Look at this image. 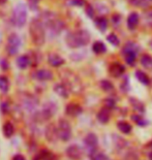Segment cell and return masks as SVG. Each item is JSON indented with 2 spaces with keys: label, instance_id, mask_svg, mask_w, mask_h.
<instances>
[{
  "label": "cell",
  "instance_id": "cell-15",
  "mask_svg": "<svg viewBox=\"0 0 152 160\" xmlns=\"http://www.w3.org/2000/svg\"><path fill=\"white\" fill-rule=\"evenodd\" d=\"M97 120H99L100 123L106 124L110 121V110H108L107 108H103L101 110L97 113Z\"/></svg>",
  "mask_w": 152,
  "mask_h": 160
},
{
  "label": "cell",
  "instance_id": "cell-13",
  "mask_svg": "<svg viewBox=\"0 0 152 160\" xmlns=\"http://www.w3.org/2000/svg\"><path fill=\"white\" fill-rule=\"evenodd\" d=\"M48 62L53 67H59L64 63V59L57 54H50L48 57Z\"/></svg>",
  "mask_w": 152,
  "mask_h": 160
},
{
  "label": "cell",
  "instance_id": "cell-31",
  "mask_svg": "<svg viewBox=\"0 0 152 160\" xmlns=\"http://www.w3.org/2000/svg\"><path fill=\"white\" fill-rule=\"evenodd\" d=\"M130 101H131V104L134 105V110H138L140 112H144V105L142 102H140L139 100H136L134 98H131Z\"/></svg>",
  "mask_w": 152,
  "mask_h": 160
},
{
  "label": "cell",
  "instance_id": "cell-42",
  "mask_svg": "<svg viewBox=\"0 0 152 160\" xmlns=\"http://www.w3.org/2000/svg\"><path fill=\"white\" fill-rule=\"evenodd\" d=\"M149 159H150V160H152V152L150 153V155H149Z\"/></svg>",
  "mask_w": 152,
  "mask_h": 160
},
{
  "label": "cell",
  "instance_id": "cell-8",
  "mask_svg": "<svg viewBox=\"0 0 152 160\" xmlns=\"http://www.w3.org/2000/svg\"><path fill=\"white\" fill-rule=\"evenodd\" d=\"M22 107L27 112H34L38 105V100L30 94H25L21 99Z\"/></svg>",
  "mask_w": 152,
  "mask_h": 160
},
{
  "label": "cell",
  "instance_id": "cell-38",
  "mask_svg": "<svg viewBox=\"0 0 152 160\" xmlns=\"http://www.w3.org/2000/svg\"><path fill=\"white\" fill-rule=\"evenodd\" d=\"M87 15H88L90 18H93L94 16V11H93V8L92 6H88L87 8Z\"/></svg>",
  "mask_w": 152,
  "mask_h": 160
},
{
  "label": "cell",
  "instance_id": "cell-18",
  "mask_svg": "<svg viewBox=\"0 0 152 160\" xmlns=\"http://www.w3.org/2000/svg\"><path fill=\"white\" fill-rule=\"evenodd\" d=\"M2 132L5 138H12L13 133H15V126H13L11 122H5L2 126Z\"/></svg>",
  "mask_w": 152,
  "mask_h": 160
},
{
  "label": "cell",
  "instance_id": "cell-35",
  "mask_svg": "<svg viewBox=\"0 0 152 160\" xmlns=\"http://www.w3.org/2000/svg\"><path fill=\"white\" fill-rule=\"evenodd\" d=\"M0 108H1V112L3 114H6L9 112V105L8 102H2L1 105H0Z\"/></svg>",
  "mask_w": 152,
  "mask_h": 160
},
{
  "label": "cell",
  "instance_id": "cell-3",
  "mask_svg": "<svg viewBox=\"0 0 152 160\" xmlns=\"http://www.w3.org/2000/svg\"><path fill=\"white\" fill-rule=\"evenodd\" d=\"M27 20V8L23 2L18 3L13 12V25L21 28L26 24Z\"/></svg>",
  "mask_w": 152,
  "mask_h": 160
},
{
  "label": "cell",
  "instance_id": "cell-14",
  "mask_svg": "<svg viewBox=\"0 0 152 160\" xmlns=\"http://www.w3.org/2000/svg\"><path fill=\"white\" fill-rule=\"evenodd\" d=\"M124 71H125V68H124V66L121 65L120 63H114L113 65H111L110 67V72L115 78L121 77L124 73Z\"/></svg>",
  "mask_w": 152,
  "mask_h": 160
},
{
  "label": "cell",
  "instance_id": "cell-9",
  "mask_svg": "<svg viewBox=\"0 0 152 160\" xmlns=\"http://www.w3.org/2000/svg\"><path fill=\"white\" fill-rule=\"evenodd\" d=\"M65 153L67 157L72 160H80L83 156V150L78 145H72L67 147Z\"/></svg>",
  "mask_w": 152,
  "mask_h": 160
},
{
  "label": "cell",
  "instance_id": "cell-39",
  "mask_svg": "<svg viewBox=\"0 0 152 160\" xmlns=\"http://www.w3.org/2000/svg\"><path fill=\"white\" fill-rule=\"evenodd\" d=\"M13 160H26V159H25V157L22 154H17V155L13 156Z\"/></svg>",
  "mask_w": 152,
  "mask_h": 160
},
{
  "label": "cell",
  "instance_id": "cell-16",
  "mask_svg": "<svg viewBox=\"0 0 152 160\" xmlns=\"http://www.w3.org/2000/svg\"><path fill=\"white\" fill-rule=\"evenodd\" d=\"M46 138L49 142H54L56 138H58L57 135V128L54 125H49L46 129Z\"/></svg>",
  "mask_w": 152,
  "mask_h": 160
},
{
  "label": "cell",
  "instance_id": "cell-40",
  "mask_svg": "<svg viewBox=\"0 0 152 160\" xmlns=\"http://www.w3.org/2000/svg\"><path fill=\"white\" fill-rule=\"evenodd\" d=\"M120 16H118V15H116V16H114L113 17V19H112V22L113 23H115V24H118V23H120Z\"/></svg>",
  "mask_w": 152,
  "mask_h": 160
},
{
  "label": "cell",
  "instance_id": "cell-34",
  "mask_svg": "<svg viewBox=\"0 0 152 160\" xmlns=\"http://www.w3.org/2000/svg\"><path fill=\"white\" fill-rule=\"evenodd\" d=\"M124 160H139V158H138V155L134 152H130L126 155Z\"/></svg>",
  "mask_w": 152,
  "mask_h": 160
},
{
  "label": "cell",
  "instance_id": "cell-17",
  "mask_svg": "<svg viewBox=\"0 0 152 160\" xmlns=\"http://www.w3.org/2000/svg\"><path fill=\"white\" fill-rule=\"evenodd\" d=\"M54 89H55L56 93L58 95H60L61 97H64V98L68 97L69 89H68V87H67L65 84H57Z\"/></svg>",
  "mask_w": 152,
  "mask_h": 160
},
{
  "label": "cell",
  "instance_id": "cell-4",
  "mask_svg": "<svg viewBox=\"0 0 152 160\" xmlns=\"http://www.w3.org/2000/svg\"><path fill=\"white\" fill-rule=\"evenodd\" d=\"M56 128L58 138L61 139L62 142L69 141L72 138V127H70L68 121H66L65 119H60L58 121V126Z\"/></svg>",
  "mask_w": 152,
  "mask_h": 160
},
{
  "label": "cell",
  "instance_id": "cell-28",
  "mask_svg": "<svg viewBox=\"0 0 152 160\" xmlns=\"http://www.w3.org/2000/svg\"><path fill=\"white\" fill-rule=\"evenodd\" d=\"M9 89V82L8 78L5 77H0V91L2 93H6Z\"/></svg>",
  "mask_w": 152,
  "mask_h": 160
},
{
  "label": "cell",
  "instance_id": "cell-20",
  "mask_svg": "<svg viewBox=\"0 0 152 160\" xmlns=\"http://www.w3.org/2000/svg\"><path fill=\"white\" fill-rule=\"evenodd\" d=\"M30 59L29 57L27 56H20L18 59H17V65L20 69H25L30 65Z\"/></svg>",
  "mask_w": 152,
  "mask_h": 160
},
{
  "label": "cell",
  "instance_id": "cell-32",
  "mask_svg": "<svg viewBox=\"0 0 152 160\" xmlns=\"http://www.w3.org/2000/svg\"><path fill=\"white\" fill-rule=\"evenodd\" d=\"M116 107V101H115L113 98H107L104 100V108H107L108 110H112Z\"/></svg>",
  "mask_w": 152,
  "mask_h": 160
},
{
  "label": "cell",
  "instance_id": "cell-23",
  "mask_svg": "<svg viewBox=\"0 0 152 160\" xmlns=\"http://www.w3.org/2000/svg\"><path fill=\"white\" fill-rule=\"evenodd\" d=\"M136 77H137V79L139 80L143 85H149L150 84L149 78H148L147 74L145 72H143V71H141V70L136 71Z\"/></svg>",
  "mask_w": 152,
  "mask_h": 160
},
{
  "label": "cell",
  "instance_id": "cell-19",
  "mask_svg": "<svg viewBox=\"0 0 152 160\" xmlns=\"http://www.w3.org/2000/svg\"><path fill=\"white\" fill-rule=\"evenodd\" d=\"M139 24V16L136 12H131L127 18V26L129 29H134Z\"/></svg>",
  "mask_w": 152,
  "mask_h": 160
},
{
  "label": "cell",
  "instance_id": "cell-24",
  "mask_svg": "<svg viewBox=\"0 0 152 160\" xmlns=\"http://www.w3.org/2000/svg\"><path fill=\"white\" fill-rule=\"evenodd\" d=\"M89 155H90L91 160H110L106 154H104V153H101V152H97L96 150L89 153Z\"/></svg>",
  "mask_w": 152,
  "mask_h": 160
},
{
  "label": "cell",
  "instance_id": "cell-12",
  "mask_svg": "<svg viewBox=\"0 0 152 160\" xmlns=\"http://www.w3.org/2000/svg\"><path fill=\"white\" fill-rule=\"evenodd\" d=\"M65 113L70 117H77L82 113V108L77 103H69L68 105H66Z\"/></svg>",
  "mask_w": 152,
  "mask_h": 160
},
{
  "label": "cell",
  "instance_id": "cell-11",
  "mask_svg": "<svg viewBox=\"0 0 152 160\" xmlns=\"http://www.w3.org/2000/svg\"><path fill=\"white\" fill-rule=\"evenodd\" d=\"M34 78L36 80L38 81H50L53 79V73L52 71H50L46 68H43V69H38L36 72L34 73Z\"/></svg>",
  "mask_w": 152,
  "mask_h": 160
},
{
  "label": "cell",
  "instance_id": "cell-6",
  "mask_svg": "<svg viewBox=\"0 0 152 160\" xmlns=\"http://www.w3.org/2000/svg\"><path fill=\"white\" fill-rule=\"evenodd\" d=\"M55 112H56V105L52 102H49L43 108L42 111H39L38 113L35 114L34 118H35V120L38 122L47 121V120H49L51 117H53Z\"/></svg>",
  "mask_w": 152,
  "mask_h": 160
},
{
  "label": "cell",
  "instance_id": "cell-41",
  "mask_svg": "<svg viewBox=\"0 0 152 160\" xmlns=\"http://www.w3.org/2000/svg\"><path fill=\"white\" fill-rule=\"evenodd\" d=\"M6 0H0V4H2V3H4Z\"/></svg>",
  "mask_w": 152,
  "mask_h": 160
},
{
  "label": "cell",
  "instance_id": "cell-27",
  "mask_svg": "<svg viewBox=\"0 0 152 160\" xmlns=\"http://www.w3.org/2000/svg\"><path fill=\"white\" fill-rule=\"evenodd\" d=\"M92 50H93V52L96 54H104L107 51V48L101 42H96L93 43Z\"/></svg>",
  "mask_w": 152,
  "mask_h": 160
},
{
  "label": "cell",
  "instance_id": "cell-33",
  "mask_svg": "<svg viewBox=\"0 0 152 160\" xmlns=\"http://www.w3.org/2000/svg\"><path fill=\"white\" fill-rule=\"evenodd\" d=\"M108 42H109L111 45H114V46L119 45V38L115 34H110L108 36Z\"/></svg>",
  "mask_w": 152,
  "mask_h": 160
},
{
  "label": "cell",
  "instance_id": "cell-10",
  "mask_svg": "<svg viewBox=\"0 0 152 160\" xmlns=\"http://www.w3.org/2000/svg\"><path fill=\"white\" fill-rule=\"evenodd\" d=\"M84 142H85L86 148L89 150V153L95 151L97 147V137L94 133H88L84 138Z\"/></svg>",
  "mask_w": 152,
  "mask_h": 160
},
{
  "label": "cell",
  "instance_id": "cell-25",
  "mask_svg": "<svg viewBox=\"0 0 152 160\" xmlns=\"http://www.w3.org/2000/svg\"><path fill=\"white\" fill-rule=\"evenodd\" d=\"M95 25L97 26V28H99L100 31H104V30L108 28L107 19L104 18V17H99V18H97L95 20Z\"/></svg>",
  "mask_w": 152,
  "mask_h": 160
},
{
  "label": "cell",
  "instance_id": "cell-2",
  "mask_svg": "<svg viewBox=\"0 0 152 160\" xmlns=\"http://www.w3.org/2000/svg\"><path fill=\"white\" fill-rule=\"evenodd\" d=\"M30 34H31L33 42L38 46L43 45L45 42V29H43V22H40L38 19L32 21L30 25Z\"/></svg>",
  "mask_w": 152,
  "mask_h": 160
},
{
  "label": "cell",
  "instance_id": "cell-26",
  "mask_svg": "<svg viewBox=\"0 0 152 160\" xmlns=\"http://www.w3.org/2000/svg\"><path fill=\"white\" fill-rule=\"evenodd\" d=\"M141 64L145 68L152 69V57L149 55H143L141 58Z\"/></svg>",
  "mask_w": 152,
  "mask_h": 160
},
{
  "label": "cell",
  "instance_id": "cell-21",
  "mask_svg": "<svg viewBox=\"0 0 152 160\" xmlns=\"http://www.w3.org/2000/svg\"><path fill=\"white\" fill-rule=\"evenodd\" d=\"M38 158V160H58L56 156L52 152L48 151V150H43Z\"/></svg>",
  "mask_w": 152,
  "mask_h": 160
},
{
  "label": "cell",
  "instance_id": "cell-22",
  "mask_svg": "<svg viewBox=\"0 0 152 160\" xmlns=\"http://www.w3.org/2000/svg\"><path fill=\"white\" fill-rule=\"evenodd\" d=\"M117 127L118 129L122 132L124 134H128L130 133L131 131V125L129 123H127V122H124V121H121V122H118L117 124Z\"/></svg>",
  "mask_w": 152,
  "mask_h": 160
},
{
  "label": "cell",
  "instance_id": "cell-1",
  "mask_svg": "<svg viewBox=\"0 0 152 160\" xmlns=\"http://www.w3.org/2000/svg\"><path fill=\"white\" fill-rule=\"evenodd\" d=\"M89 33L85 31V30H79V31L72 32L66 37V42L70 48H80L86 46L89 42Z\"/></svg>",
  "mask_w": 152,
  "mask_h": 160
},
{
  "label": "cell",
  "instance_id": "cell-30",
  "mask_svg": "<svg viewBox=\"0 0 152 160\" xmlns=\"http://www.w3.org/2000/svg\"><path fill=\"white\" fill-rule=\"evenodd\" d=\"M131 119L136 122L137 124H139L140 126H145L147 125V121L145 120V119L142 117V116H139V115H133L131 116Z\"/></svg>",
  "mask_w": 152,
  "mask_h": 160
},
{
  "label": "cell",
  "instance_id": "cell-7",
  "mask_svg": "<svg viewBox=\"0 0 152 160\" xmlns=\"http://www.w3.org/2000/svg\"><path fill=\"white\" fill-rule=\"evenodd\" d=\"M21 43L22 42L19 35L15 34V33L9 35L8 39V48H6L9 55H12V56L16 55V54L19 52L20 48H21Z\"/></svg>",
  "mask_w": 152,
  "mask_h": 160
},
{
  "label": "cell",
  "instance_id": "cell-29",
  "mask_svg": "<svg viewBox=\"0 0 152 160\" xmlns=\"http://www.w3.org/2000/svg\"><path fill=\"white\" fill-rule=\"evenodd\" d=\"M100 87H101V89H103L104 91H106V92H111V91L114 90L113 84L111 83V82L107 81V80L100 82Z\"/></svg>",
  "mask_w": 152,
  "mask_h": 160
},
{
  "label": "cell",
  "instance_id": "cell-37",
  "mask_svg": "<svg viewBox=\"0 0 152 160\" xmlns=\"http://www.w3.org/2000/svg\"><path fill=\"white\" fill-rule=\"evenodd\" d=\"M146 22L149 24L150 26H152V12L147 13V16H146Z\"/></svg>",
  "mask_w": 152,
  "mask_h": 160
},
{
  "label": "cell",
  "instance_id": "cell-5",
  "mask_svg": "<svg viewBox=\"0 0 152 160\" xmlns=\"http://www.w3.org/2000/svg\"><path fill=\"white\" fill-rule=\"evenodd\" d=\"M138 51H139V48L134 42H127L126 46L123 48V55L125 57V61L127 64L134 65V61H136Z\"/></svg>",
  "mask_w": 152,
  "mask_h": 160
},
{
  "label": "cell",
  "instance_id": "cell-36",
  "mask_svg": "<svg viewBox=\"0 0 152 160\" xmlns=\"http://www.w3.org/2000/svg\"><path fill=\"white\" fill-rule=\"evenodd\" d=\"M70 4L77 6H83L85 4V0H70Z\"/></svg>",
  "mask_w": 152,
  "mask_h": 160
}]
</instances>
